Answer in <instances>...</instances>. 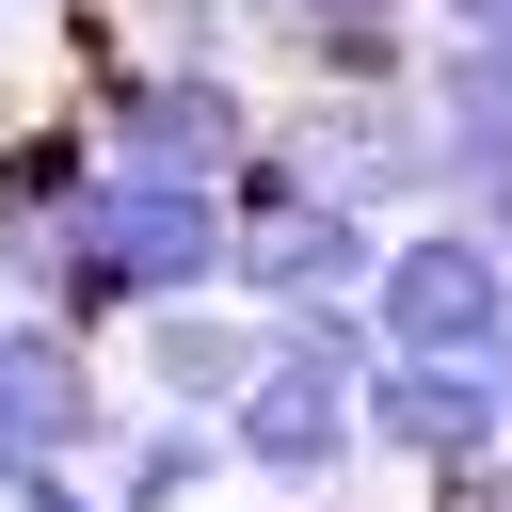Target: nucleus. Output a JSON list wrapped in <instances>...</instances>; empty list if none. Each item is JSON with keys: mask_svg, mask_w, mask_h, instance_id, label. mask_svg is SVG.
Returning a JSON list of instances; mask_svg holds the SVG:
<instances>
[{"mask_svg": "<svg viewBox=\"0 0 512 512\" xmlns=\"http://www.w3.org/2000/svg\"><path fill=\"white\" fill-rule=\"evenodd\" d=\"M64 48H80V112H96V144H112L128 176H192V192H224V176L272 144V96H256L240 64L128 48L112 0H64Z\"/></svg>", "mask_w": 512, "mask_h": 512, "instance_id": "nucleus-1", "label": "nucleus"}, {"mask_svg": "<svg viewBox=\"0 0 512 512\" xmlns=\"http://www.w3.org/2000/svg\"><path fill=\"white\" fill-rule=\"evenodd\" d=\"M64 240H80V304H64L80 336H128L144 304H208V288L240 272V208L192 192V176H128V160L80 192Z\"/></svg>", "mask_w": 512, "mask_h": 512, "instance_id": "nucleus-2", "label": "nucleus"}, {"mask_svg": "<svg viewBox=\"0 0 512 512\" xmlns=\"http://www.w3.org/2000/svg\"><path fill=\"white\" fill-rule=\"evenodd\" d=\"M224 208H240V304L272 320V304H368V256H384V224L336 192V176H304L288 144H256L240 176H224Z\"/></svg>", "mask_w": 512, "mask_h": 512, "instance_id": "nucleus-3", "label": "nucleus"}, {"mask_svg": "<svg viewBox=\"0 0 512 512\" xmlns=\"http://www.w3.org/2000/svg\"><path fill=\"white\" fill-rule=\"evenodd\" d=\"M368 336H384V352H496V336H512V256H496L464 208L384 224V256H368Z\"/></svg>", "mask_w": 512, "mask_h": 512, "instance_id": "nucleus-4", "label": "nucleus"}, {"mask_svg": "<svg viewBox=\"0 0 512 512\" xmlns=\"http://www.w3.org/2000/svg\"><path fill=\"white\" fill-rule=\"evenodd\" d=\"M112 432H128L112 336H80V320H32V304H0V480H16V464H96Z\"/></svg>", "mask_w": 512, "mask_h": 512, "instance_id": "nucleus-5", "label": "nucleus"}, {"mask_svg": "<svg viewBox=\"0 0 512 512\" xmlns=\"http://www.w3.org/2000/svg\"><path fill=\"white\" fill-rule=\"evenodd\" d=\"M352 416H368V464H400V480H480V464H512V416H496V368H480V352H368Z\"/></svg>", "mask_w": 512, "mask_h": 512, "instance_id": "nucleus-6", "label": "nucleus"}, {"mask_svg": "<svg viewBox=\"0 0 512 512\" xmlns=\"http://www.w3.org/2000/svg\"><path fill=\"white\" fill-rule=\"evenodd\" d=\"M224 464L256 480V496H352V464H368V416H352V384H304V368H256L240 400H224Z\"/></svg>", "mask_w": 512, "mask_h": 512, "instance_id": "nucleus-7", "label": "nucleus"}, {"mask_svg": "<svg viewBox=\"0 0 512 512\" xmlns=\"http://www.w3.org/2000/svg\"><path fill=\"white\" fill-rule=\"evenodd\" d=\"M112 352H128V400H160V416H224V400L272 368V320H256L240 288H208V304H144Z\"/></svg>", "mask_w": 512, "mask_h": 512, "instance_id": "nucleus-8", "label": "nucleus"}, {"mask_svg": "<svg viewBox=\"0 0 512 512\" xmlns=\"http://www.w3.org/2000/svg\"><path fill=\"white\" fill-rule=\"evenodd\" d=\"M96 480H112V512H208L240 464H224V416H160V400H128V432L96 448Z\"/></svg>", "mask_w": 512, "mask_h": 512, "instance_id": "nucleus-9", "label": "nucleus"}, {"mask_svg": "<svg viewBox=\"0 0 512 512\" xmlns=\"http://www.w3.org/2000/svg\"><path fill=\"white\" fill-rule=\"evenodd\" d=\"M96 176H112V144H96V112L64 96V112H32V128L0 144V224H80Z\"/></svg>", "mask_w": 512, "mask_h": 512, "instance_id": "nucleus-10", "label": "nucleus"}, {"mask_svg": "<svg viewBox=\"0 0 512 512\" xmlns=\"http://www.w3.org/2000/svg\"><path fill=\"white\" fill-rule=\"evenodd\" d=\"M368 304H272V368H304V384H368Z\"/></svg>", "mask_w": 512, "mask_h": 512, "instance_id": "nucleus-11", "label": "nucleus"}, {"mask_svg": "<svg viewBox=\"0 0 512 512\" xmlns=\"http://www.w3.org/2000/svg\"><path fill=\"white\" fill-rule=\"evenodd\" d=\"M128 16V48H176V64H240V32H256V0H112Z\"/></svg>", "mask_w": 512, "mask_h": 512, "instance_id": "nucleus-12", "label": "nucleus"}, {"mask_svg": "<svg viewBox=\"0 0 512 512\" xmlns=\"http://www.w3.org/2000/svg\"><path fill=\"white\" fill-rule=\"evenodd\" d=\"M0 512H112V480H96V464H16Z\"/></svg>", "mask_w": 512, "mask_h": 512, "instance_id": "nucleus-13", "label": "nucleus"}, {"mask_svg": "<svg viewBox=\"0 0 512 512\" xmlns=\"http://www.w3.org/2000/svg\"><path fill=\"white\" fill-rule=\"evenodd\" d=\"M432 32H448V48H496V64H512V0H432Z\"/></svg>", "mask_w": 512, "mask_h": 512, "instance_id": "nucleus-14", "label": "nucleus"}, {"mask_svg": "<svg viewBox=\"0 0 512 512\" xmlns=\"http://www.w3.org/2000/svg\"><path fill=\"white\" fill-rule=\"evenodd\" d=\"M464 224H480V240L512 256V176H480V192H464Z\"/></svg>", "mask_w": 512, "mask_h": 512, "instance_id": "nucleus-15", "label": "nucleus"}, {"mask_svg": "<svg viewBox=\"0 0 512 512\" xmlns=\"http://www.w3.org/2000/svg\"><path fill=\"white\" fill-rule=\"evenodd\" d=\"M16 128H32V96H16V80H0V144H16Z\"/></svg>", "mask_w": 512, "mask_h": 512, "instance_id": "nucleus-16", "label": "nucleus"}, {"mask_svg": "<svg viewBox=\"0 0 512 512\" xmlns=\"http://www.w3.org/2000/svg\"><path fill=\"white\" fill-rule=\"evenodd\" d=\"M480 368H496V416H512V336H496V352H480Z\"/></svg>", "mask_w": 512, "mask_h": 512, "instance_id": "nucleus-17", "label": "nucleus"}, {"mask_svg": "<svg viewBox=\"0 0 512 512\" xmlns=\"http://www.w3.org/2000/svg\"><path fill=\"white\" fill-rule=\"evenodd\" d=\"M304 512H336V496H304Z\"/></svg>", "mask_w": 512, "mask_h": 512, "instance_id": "nucleus-18", "label": "nucleus"}]
</instances>
